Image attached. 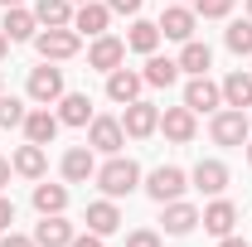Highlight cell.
Wrapping results in <instances>:
<instances>
[{
  "label": "cell",
  "instance_id": "obj_15",
  "mask_svg": "<svg viewBox=\"0 0 252 247\" xmlns=\"http://www.w3.org/2000/svg\"><path fill=\"white\" fill-rule=\"evenodd\" d=\"M73 238H78V233H73V223L63 214H44V223L34 228V243L39 247H68Z\"/></svg>",
  "mask_w": 252,
  "mask_h": 247
},
{
  "label": "cell",
  "instance_id": "obj_2",
  "mask_svg": "<svg viewBox=\"0 0 252 247\" xmlns=\"http://www.w3.org/2000/svg\"><path fill=\"white\" fill-rule=\"evenodd\" d=\"M209 136H214L219 146H248V136H252L248 112H243V107H223V112H214V122H209Z\"/></svg>",
  "mask_w": 252,
  "mask_h": 247
},
{
  "label": "cell",
  "instance_id": "obj_42",
  "mask_svg": "<svg viewBox=\"0 0 252 247\" xmlns=\"http://www.w3.org/2000/svg\"><path fill=\"white\" fill-rule=\"evenodd\" d=\"M248 165H252V136H248Z\"/></svg>",
  "mask_w": 252,
  "mask_h": 247
},
{
  "label": "cell",
  "instance_id": "obj_18",
  "mask_svg": "<svg viewBox=\"0 0 252 247\" xmlns=\"http://www.w3.org/2000/svg\"><path fill=\"white\" fill-rule=\"evenodd\" d=\"M189 180H194L199 194H223V189H228V165H223V160H199Z\"/></svg>",
  "mask_w": 252,
  "mask_h": 247
},
{
  "label": "cell",
  "instance_id": "obj_22",
  "mask_svg": "<svg viewBox=\"0 0 252 247\" xmlns=\"http://www.w3.org/2000/svg\"><path fill=\"white\" fill-rule=\"evenodd\" d=\"M199 223H204L214 238H228V233H233V223H238V209H233L228 199H214V204L199 214Z\"/></svg>",
  "mask_w": 252,
  "mask_h": 247
},
{
  "label": "cell",
  "instance_id": "obj_35",
  "mask_svg": "<svg viewBox=\"0 0 252 247\" xmlns=\"http://www.w3.org/2000/svg\"><path fill=\"white\" fill-rule=\"evenodd\" d=\"M68 247H102V233H78Z\"/></svg>",
  "mask_w": 252,
  "mask_h": 247
},
{
  "label": "cell",
  "instance_id": "obj_3",
  "mask_svg": "<svg viewBox=\"0 0 252 247\" xmlns=\"http://www.w3.org/2000/svg\"><path fill=\"white\" fill-rule=\"evenodd\" d=\"M122 131L131 136V141H146L151 131H160V107L156 102H126V112H122Z\"/></svg>",
  "mask_w": 252,
  "mask_h": 247
},
{
  "label": "cell",
  "instance_id": "obj_17",
  "mask_svg": "<svg viewBox=\"0 0 252 247\" xmlns=\"http://www.w3.org/2000/svg\"><path fill=\"white\" fill-rule=\"evenodd\" d=\"M0 30H5V39H10V44H25V39H34V34H39V20H34V10H25V5H10Z\"/></svg>",
  "mask_w": 252,
  "mask_h": 247
},
{
  "label": "cell",
  "instance_id": "obj_10",
  "mask_svg": "<svg viewBox=\"0 0 252 247\" xmlns=\"http://www.w3.org/2000/svg\"><path fill=\"white\" fill-rule=\"evenodd\" d=\"M160 209H165V218H160V223H165V233H170V238H185V233H194V228H199V209H194V204H185V199H170V204H160Z\"/></svg>",
  "mask_w": 252,
  "mask_h": 247
},
{
  "label": "cell",
  "instance_id": "obj_23",
  "mask_svg": "<svg viewBox=\"0 0 252 247\" xmlns=\"http://www.w3.org/2000/svg\"><path fill=\"white\" fill-rule=\"evenodd\" d=\"M10 165H15V175H25V180H44V170H49V155H44V146H20V151H15V160H10Z\"/></svg>",
  "mask_w": 252,
  "mask_h": 247
},
{
  "label": "cell",
  "instance_id": "obj_8",
  "mask_svg": "<svg viewBox=\"0 0 252 247\" xmlns=\"http://www.w3.org/2000/svg\"><path fill=\"white\" fill-rule=\"evenodd\" d=\"M107 25H112V10H107V0H83L78 10H73V30L78 34H107Z\"/></svg>",
  "mask_w": 252,
  "mask_h": 247
},
{
  "label": "cell",
  "instance_id": "obj_29",
  "mask_svg": "<svg viewBox=\"0 0 252 247\" xmlns=\"http://www.w3.org/2000/svg\"><path fill=\"white\" fill-rule=\"evenodd\" d=\"M34 209L39 214H63L68 209V189L63 185H34Z\"/></svg>",
  "mask_w": 252,
  "mask_h": 247
},
{
  "label": "cell",
  "instance_id": "obj_38",
  "mask_svg": "<svg viewBox=\"0 0 252 247\" xmlns=\"http://www.w3.org/2000/svg\"><path fill=\"white\" fill-rule=\"evenodd\" d=\"M10 170H15V165H10V160H5V155H0V189L10 185Z\"/></svg>",
  "mask_w": 252,
  "mask_h": 247
},
{
  "label": "cell",
  "instance_id": "obj_39",
  "mask_svg": "<svg viewBox=\"0 0 252 247\" xmlns=\"http://www.w3.org/2000/svg\"><path fill=\"white\" fill-rule=\"evenodd\" d=\"M219 247H248V243H243V238H233V233H228V238H219Z\"/></svg>",
  "mask_w": 252,
  "mask_h": 247
},
{
  "label": "cell",
  "instance_id": "obj_33",
  "mask_svg": "<svg viewBox=\"0 0 252 247\" xmlns=\"http://www.w3.org/2000/svg\"><path fill=\"white\" fill-rule=\"evenodd\" d=\"M126 247H160V233H151V228H136V233L126 238Z\"/></svg>",
  "mask_w": 252,
  "mask_h": 247
},
{
  "label": "cell",
  "instance_id": "obj_9",
  "mask_svg": "<svg viewBox=\"0 0 252 247\" xmlns=\"http://www.w3.org/2000/svg\"><path fill=\"white\" fill-rule=\"evenodd\" d=\"M122 59H126V39H117V34H97L93 49H88V63H93V68H102V73L122 68Z\"/></svg>",
  "mask_w": 252,
  "mask_h": 247
},
{
  "label": "cell",
  "instance_id": "obj_27",
  "mask_svg": "<svg viewBox=\"0 0 252 247\" xmlns=\"http://www.w3.org/2000/svg\"><path fill=\"white\" fill-rule=\"evenodd\" d=\"M209 63H214V49L199 44V39H185V49H180V68L199 78V73H209Z\"/></svg>",
  "mask_w": 252,
  "mask_h": 247
},
{
  "label": "cell",
  "instance_id": "obj_1",
  "mask_svg": "<svg viewBox=\"0 0 252 247\" xmlns=\"http://www.w3.org/2000/svg\"><path fill=\"white\" fill-rule=\"evenodd\" d=\"M93 180H97V189H102L107 199H126L131 189H141V165H136L131 155H112Z\"/></svg>",
  "mask_w": 252,
  "mask_h": 247
},
{
  "label": "cell",
  "instance_id": "obj_7",
  "mask_svg": "<svg viewBox=\"0 0 252 247\" xmlns=\"http://www.w3.org/2000/svg\"><path fill=\"white\" fill-rule=\"evenodd\" d=\"M30 97L39 102V107L59 102V97H63V68H54V63L34 68V73H30Z\"/></svg>",
  "mask_w": 252,
  "mask_h": 247
},
{
  "label": "cell",
  "instance_id": "obj_44",
  "mask_svg": "<svg viewBox=\"0 0 252 247\" xmlns=\"http://www.w3.org/2000/svg\"><path fill=\"white\" fill-rule=\"evenodd\" d=\"M78 5H83V0H78Z\"/></svg>",
  "mask_w": 252,
  "mask_h": 247
},
{
  "label": "cell",
  "instance_id": "obj_16",
  "mask_svg": "<svg viewBox=\"0 0 252 247\" xmlns=\"http://www.w3.org/2000/svg\"><path fill=\"white\" fill-rule=\"evenodd\" d=\"M93 175H97L93 146H73V151L63 155V180H68V185H88Z\"/></svg>",
  "mask_w": 252,
  "mask_h": 247
},
{
  "label": "cell",
  "instance_id": "obj_41",
  "mask_svg": "<svg viewBox=\"0 0 252 247\" xmlns=\"http://www.w3.org/2000/svg\"><path fill=\"white\" fill-rule=\"evenodd\" d=\"M0 5H5V10H10V5H25V0H0Z\"/></svg>",
  "mask_w": 252,
  "mask_h": 247
},
{
  "label": "cell",
  "instance_id": "obj_21",
  "mask_svg": "<svg viewBox=\"0 0 252 247\" xmlns=\"http://www.w3.org/2000/svg\"><path fill=\"white\" fill-rule=\"evenodd\" d=\"M59 122L63 126H88L93 122V97L88 93H63L59 97Z\"/></svg>",
  "mask_w": 252,
  "mask_h": 247
},
{
  "label": "cell",
  "instance_id": "obj_37",
  "mask_svg": "<svg viewBox=\"0 0 252 247\" xmlns=\"http://www.w3.org/2000/svg\"><path fill=\"white\" fill-rule=\"evenodd\" d=\"M0 247H39V243H34V238H20V233H5V243H0Z\"/></svg>",
  "mask_w": 252,
  "mask_h": 247
},
{
  "label": "cell",
  "instance_id": "obj_34",
  "mask_svg": "<svg viewBox=\"0 0 252 247\" xmlns=\"http://www.w3.org/2000/svg\"><path fill=\"white\" fill-rule=\"evenodd\" d=\"M141 5H146V0H107L112 15H141Z\"/></svg>",
  "mask_w": 252,
  "mask_h": 247
},
{
  "label": "cell",
  "instance_id": "obj_14",
  "mask_svg": "<svg viewBox=\"0 0 252 247\" xmlns=\"http://www.w3.org/2000/svg\"><path fill=\"white\" fill-rule=\"evenodd\" d=\"M160 131H165L175 146H189V141H194V112H189V107H165V112H160Z\"/></svg>",
  "mask_w": 252,
  "mask_h": 247
},
{
  "label": "cell",
  "instance_id": "obj_12",
  "mask_svg": "<svg viewBox=\"0 0 252 247\" xmlns=\"http://www.w3.org/2000/svg\"><path fill=\"white\" fill-rule=\"evenodd\" d=\"M194 25H199V15H194L189 5H170V10L160 15V34H165V39H180V44L194 39Z\"/></svg>",
  "mask_w": 252,
  "mask_h": 247
},
{
  "label": "cell",
  "instance_id": "obj_25",
  "mask_svg": "<svg viewBox=\"0 0 252 247\" xmlns=\"http://www.w3.org/2000/svg\"><path fill=\"white\" fill-rule=\"evenodd\" d=\"M219 88H223V102H228V107H243V112L252 107V73L238 68V73H228V78H223Z\"/></svg>",
  "mask_w": 252,
  "mask_h": 247
},
{
  "label": "cell",
  "instance_id": "obj_4",
  "mask_svg": "<svg viewBox=\"0 0 252 247\" xmlns=\"http://www.w3.org/2000/svg\"><path fill=\"white\" fill-rule=\"evenodd\" d=\"M34 49H39L44 63H63V59L78 54V30L73 25L68 30H44V34H34Z\"/></svg>",
  "mask_w": 252,
  "mask_h": 247
},
{
  "label": "cell",
  "instance_id": "obj_28",
  "mask_svg": "<svg viewBox=\"0 0 252 247\" xmlns=\"http://www.w3.org/2000/svg\"><path fill=\"white\" fill-rule=\"evenodd\" d=\"M156 44H160V25H151V20H136V25H131L126 49H136V54H156Z\"/></svg>",
  "mask_w": 252,
  "mask_h": 247
},
{
  "label": "cell",
  "instance_id": "obj_6",
  "mask_svg": "<svg viewBox=\"0 0 252 247\" xmlns=\"http://www.w3.org/2000/svg\"><path fill=\"white\" fill-rule=\"evenodd\" d=\"M189 185V175L180 170V165H160V170H151V180H146V194L156 199V204H170V199H180Z\"/></svg>",
  "mask_w": 252,
  "mask_h": 247
},
{
  "label": "cell",
  "instance_id": "obj_31",
  "mask_svg": "<svg viewBox=\"0 0 252 247\" xmlns=\"http://www.w3.org/2000/svg\"><path fill=\"white\" fill-rule=\"evenodd\" d=\"M25 117H30V112H25L20 97H5V93H0V126H5V131H10V126H25Z\"/></svg>",
  "mask_w": 252,
  "mask_h": 247
},
{
  "label": "cell",
  "instance_id": "obj_24",
  "mask_svg": "<svg viewBox=\"0 0 252 247\" xmlns=\"http://www.w3.org/2000/svg\"><path fill=\"white\" fill-rule=\"evenodd\" d=\"M34 20L44 30H68L73 25V0H39L34 5Z\"/></svg>",
  "mask_w": 252,
  "mask_h": 247
},
{
  "label": "cell",
  "instance_id": "obj_11",
  "mask_svg": "<svg viewBox=\"0 0 252 247\" xmlns=\"http://www.w3.org/2000/svg\"><path fill=\"white\" fill-rule=\"evenodd\" d=\"M219 102H223V88L209 83V73H199V78L185 88V107L189 112H219Z\"/></svg>",
  "mask_w": 252,
  "mask_h": 247
},
{
  "label": "cell",
  "instance_id": "obj_40",
  "mask_svg": "<svg viewBox=\"0 0 252 247\" xmlns=\"http://www.w3.org/2000/svg\"><path fill=\"white\" fill-rule=\"evenodd\" d=\"M5 54H10V39H5V30H0V59H5Z\"/></svg>",
  "mask_w": 252,
  "mask_h": 247
},
{
  "label": "cell",
  "instance_id": "obj_19",
  "mask_svg": "<svg viewBox=\"0 0 252 247\" xmlns=\"http://www.w3.org/2000/svg\"><path fill=\"white\" fill-rule=\"evenodd\" d=\"M122 228V209H117V199H97V204H88V233H117Z\"/></svg>",
  "mask_w": 252,
  "mask_h": 247
},
{
  "label": "cell",
  "instance_id": "obj_43",
  "mask_svg": "<svg viewBox=\"0 0 252 247\" xmlns=\"http://www.w3.org/2000/svg\"><path fill=\"white\" fill-rule=\"evenodd\" d=\"M248 20H252V0H248Z\"/></svg>",
  "mask_w": 252,
  "mask_h": 247
},
{
  "label": "cell",
  "instance_id": "obj_20",
  "mask_svg": "<svg viewBox=\"0 0 252 247\" xmlns=\"http://www.w3.org/2000/svg\"><path fill=\"white\" fill-rule=\"evenodd\" d=\"M59 126H63V122L49 112V107H34L30 117H25V136H30L34 146H49V141L59 136Z\"/></svg>",
  "mask_w": 252,
  "mask_h": 247
},
{
  "label": "cell",
  "instance_id": "obj_13",
  "mask_svg": "<svg viewBox=\"0 0 252 247\" xmlns=\"http://www.w3.org/2000/svg\"><path fill=\"white\" fill-rule=\"evenodd\" d=\"M141 88H146V78H141V73H131V68H112V73H107V97H112V102H136V97H141Z\"/></svg>",
  "mask_w": 252,
  "mask_h": 247
},
{
  "label": "cell",
  "instance_id": "obj_32",
  "mask_svg": "<svg viewBox=\"0 0 252 247\" xmlns=\"http://www.w3.org/2000/svg\"><path fill=\"white\" fill-rule=\"evenodd\" d=\"M233 10V0H194V15L199 20H223Z\"/></svg>",
  "mask_w": 252,
  "mask_h": 247
},
{
  "label": "cell",
  "instance_id": "obj_5",
  "mask_svg": "<svg viewBox=\"0 0 252 247\" xmlns=\"http://www.w3.org/2000/svg\"><path fill=\"white\" fill-rule=\"evenodd\" d=\"M88 146L102 151V155H122V146H126L122 117H93V122H88Z\"/></svg>",
  "mask_w": 252,
  "mask_h": 247
},
{
  "label": "cell",
  "instance_id": "obj_26",
  "mask_svg": "<svg viewBox=\"0 0 252 247\" xmlns=\"http://www.w3.org/2000/svg\"><path fill=\"white\" fill-rule=\"evenodd\" d=\"M151 88H170L180 78V59H160V54H146V73H141Z\"/></svg>",
  "mask_w": 252,
  "mask_h": 247
},
{
  "label": "cell",
  "instance_id": "obj_36",
  "mask_svg": "<svg viewBox=\"0 0 252 247\" xmlns=\"http://www.w3.org/2000/svg\"><path fill=\"white\" fill-rule=\"evenodd\" d=\"M10 223H15V204H10V199H0V233H5Z\"/></svg>",
  "mask_w": 252,
  "mask_h": 247
},
{
  "label": "cell",
  "instance_id": "obj_30",
  "mask_svg": "<svg viewBox=\"0 0 252 247\" xmlns=\"http://www.w3.org/2000/svg\"><path fill=\"white\" fill-rule=\"evenodd\" d=\"M223 44H228L238 59H248V54H252V20H233L228 34H223Z\"/></svg>",
  "mask_w": 252,
  "mask_h": 247
}]
</instances>
